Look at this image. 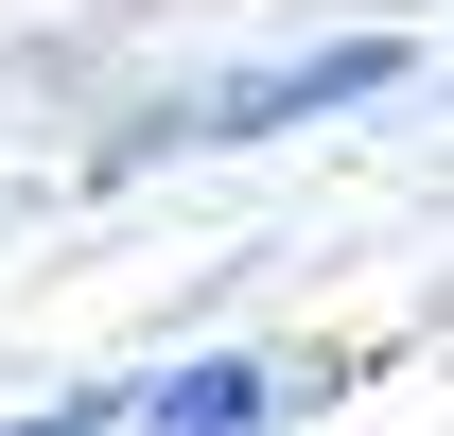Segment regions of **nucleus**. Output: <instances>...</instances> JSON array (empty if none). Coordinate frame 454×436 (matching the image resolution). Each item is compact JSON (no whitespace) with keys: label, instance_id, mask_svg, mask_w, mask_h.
Listing matches in <instances>:
<instances>
[{"label":"nucleus","instance_id":"1","mask_svg":"<svg viewBox=\"0 0 454 436\" xmlns=\"http://www.w3.org/2000/svg\"><path fill=\"white\" fill-rule=\"evenodd\" d=\"M402 70H419V35H315V53L175 70V88H140V105H106L88 175H158V158H245V140H297V122H349V105H385Z\"/></svg>","mask_w":454,"mask_h":436},{"label":"nucleus","instance_id":"2","mask_svg":"<svg viewBox=\"0 0 454 436\" xmlns=\"http://www.w3.org/2000/svg\"><path fill=\"white\" fill-rule=\"evenodd\" d=\"M280 419H297L280 349H175V367L122 384V436H280Z\"/></svg>","mask_w":454,"mask_h":436},{"label":"nucleus","instance_id":"3","mask_svg":"<svg viewBox=\"0 0 454 436\" xmlns=\"http://www.w3.org/2000/svg\"><path fill=\"white\" fill-rule=\"evenodd\" d=\"M0 436H122V384H88V401H35V419H0Z\"/></svg>","mask_w":454,"mask_h":436}]
</instances>
